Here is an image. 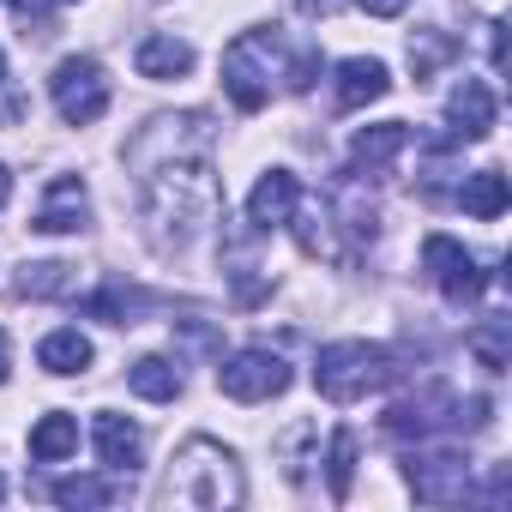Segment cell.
<instances>
[{
  "label": "cell",
  "instance_id": "obj_1",
  "mask_svg": "<svg viewBox=\"0 0 512 512\" xmlns=\"http://www.w3.org/2000/svg\"><path fill=\"white\" fill-rule=\"evenodd\" d=\"M139 193H145V217L157 223V235L187 241L193 229H205L217 217V175L205 151H169V163H145L139 169Z\"/></svg>",
  "mask_w": 512,
  "mask_h": 512
},
{
  "label": "cell",
  "instance_id": "obj_2",
  "mask_svg": "<svg viewBox=\"0 0 512 512\" xmlns=\"http://www.w3.org/2000/svg\"><path fill=\"white\" fill-rule=\"evenodd\" d=\"M163 500H181V506H235L241 500V476H235V458L193 434L175 458H169V476H163Z\"/></svg>",
  "mask_w": 512,
  "mask_h": 512
},
{
  "label": "cell",
  "instance_id": "obj_3",
  "mask_svg": "<svg viewBox=\"0 0 512 512\" xmlns=\"http://www.w3.org/2000/svg\"><path fill=\"white\" fill-rule=\"evenodd\" d=\"M392 380H398V356L380 350V344H326L320 362H314V386L332 404H356V398H368Z\"/></svg>",
  "mask_w": 512,
  "mask_h": 512
},
{
  "label": "cell",
  "instance_id": "obj_4",
  "mask_svg": "<svg viewBox=\"0 0 512 512\" xmlns=\"http://www.w3.org/2000/svg\"><path fill=\"white\" fill-rule=\"evenodd\" d=\"M272 73H278V31H247L223 49V91L241 115L272 103Z\"/></svg>",
  "mask_w": 512,
  "mask_h": 512
},
{
  "label": "cell",
  "instance_id": "obj_5",
  "mask_svg": "<svg viewBox=\"0 0 512 512\" xmlns=\"http://www.w3.org/2000/svg\"><path fill=\"white\" fill-rule=\"evenodd\" d=\"M49 97H55L61 121H73V127H91V121L109 109V79H103V67H97L91 55H73V61H61V67H55V79H49Z\"/></svg>",
  "mask_w": 512,
  "mask_h": 512
},
{
  "label": "cell",
  "instance_id": "obj_6",
  "mask_svg": "<svg viewBox=\"0 0 512 512\" xmlns=\"http://www.w3.org/2000/svg\"><path fill=\"white\" fill-rule=\"evenodd\" d=\"M217 386L235 404H266V398H278L290 386V362L272 356V350H241V356L217 362Z\"/></svg>",
  "mask_w": 512,
  "mask_h": 512
},
{
  "label": "cell",
  "instance_id": "obj_7",
  "mask_svg": "<svg viewBox=\"0 0 512 512\" xmlns=\"http://www.w3.org/2000/svg\"><path fill=\"white\" fill-rule=\"evenodd\" d=\"M422 266H428V278L440 284V296H446L452 308H470V302H482V290H488V272L470 260L452 235H428V241H422Z\"/></svg>",
  "mask_w": 512,
  "mask_h": 512
},
{
  "label": "cell",
  "instance_id": "obj_8",
  "mask_svg": "<svg viewBox=\"0 0 512 512\" xmlns=\"http://www.w3.org/2000/svg\"><path fill=\"white\" fill-rule=\"evenodd\" d=\"M404 482L422 506H452L470 494V464H464V452H410Z\"/></svg>",
  "mask_w": 512,
  "mask_h": 512
},
{
  "label": "cell",
  "instance_id": "obj_9",
  "mask_svg": "<svg viewBox=\"0 0 512 512\" xmlns=\"http://www.w3.org/2000/svg\"><path fill=\"white\" fill-rule=\"evenodd\" d=\"M440 428H458V398L446 386H422L416 398H404V404L386 410V434H398V440H410V434L428 440Z\"/></svg>",
  "mask_w": 512,
  "mask_h": 512
},
{
  "label": "cell",
  "instance_id": "obj_10",
  "mask_svg": "<svg viewBox=\"0 0 512 512\" xmlns=\"http://www.w3.org/2000/svg\"><path fill=\"white\" fill-rule=\"evenodd\" d=\"M85 217H91L85 181H79V175H55L49 193H43V205H37V217H31V229H43V235H73V229H85Z\"/></svg>",
  "mask_w": 512,
  "mask_h": 512
},
{
  "label": "cell",
  "instance_id": "obj_11",
  "mask_svg": "<svg viewBox=\"0 0 512 512\" xmlns=\"http://www.w3.org/2000/svg\"><path fill=\"white\" fill-rule=\"evenodd\" d=\"M296 199H302V181L290 169H272V175H260V187L247 199V223L253 229H278V223L296 217Z\"/></svg>",
  "mask_w": 512,
  "mask_h": 512
},
{
  "label": "cell",
  "instance_id": "obj_12",
  "mask_svg": "<svg viewBox=\"0 0 512 512\" xmlns=\"http://www.w3.org/2000/svg\"><path fill=\"white\" fill-rule=\"evenodd\" d=\"M446 115H452V139H488L494 133V91L482 79H458V91L446 97Z\"/></svg>",
  "mask_w": 512,
  "mask_h": 512
},
{
  "label": "cell",
  "instance_id": "obj_13",
  "mask_svg": "<svg viewBox=\"0 0 512 512\" xmlns=\"http://www.w3.org/2000/svg\"><path fill=\"white\" fill-rule=\"evenodd\" d=\"M133 67H139V79H181V73L193 67V43H181V37L157 31V37H145V43H139Z\"/></svg>",
  "mask_w": 512,
  "mask_h": 512
},
{
  "label": "cell",
  "instance_id": "obj_14",
  "mask_svg": "<svg viewBox=\"0 0 512 512\" xmlns=\"http://www.w3.org/2000/svg\"><path fill=\"white\" fill-rule=\"evenodd\" d=\"M386 91H392V79H386V67H380V61L356 55V61H344V67H338V109H362V103H380Z\"/></svg>",
  "mask_w": 512,
  "mask_h": 512
},
{
  "label": "cell",
  "instance_id": "obj_15",
  "mask_svg": "<svg viewBox=\"0 0 512 512\" xmlns=\"http://www.w3.org/2000/svg\"><path fill=\"white\" fill-rule=\"evenodd\" d=\"M139 452H145V440H139V428L127 422V416H97V458L109 464V470H133L139 464Z\"/></svg>",
  "mask_w": 512,
  "mask_h": 512
},
{
  "label": "cell",
  "instance_id": "obj_16",
  "mask_svg": "<svg viewBox=\"0 0 512 512\" xmlns=\"http://www.w3.org/2000/svg\"><path fill=\"white\" fill-rule=\"evenodd\" d=\"M404 145H410V127H404V121H380V127H368V133H356V151H350V157H356V169L380 175Z\"/></svg>",
  "mask_w": 512,
  "mask_h": 512
},
{
  "label": "cell",
  "instance_id": "obj_17",
  "mask_svg": "<svg viewBox=\"0 0 512 512\" xmlns=\"http://www.w3.org/2000/svg\"><path fill=\"white\" fill-rule=\"evenodd\" d=\"M506 175L500 169H476V175H464V187H458V205L470 211V217H482V223H494L500 211H506Z\"/></svg>",
  "mask_w": 512,
  "mask_h": 512
},
{
  "label": "cell",
  "instance_id": "obj_18",
  "mask_svg": "<svg viewBox=\"0 0 512 512\" xmlns=\"http://www.w3.org/2000/svg\"><path fill=\"white\" fill-rule=\"evenodd\" d=\"M37 362L49 368V374H85L91 368V338L85 332H49L43 344H37Z\"/></svg>",
  "mask_w": 512,
  "mask_h": 512
},
{
  "label": "cell",
  "instance_id": "obj_19",
  "mask_svg": "<svg viewBox=\"0 0 512 512\" xmlns=\"http://www.w3.org/2000/svg\"><path fill=\"white\" fill-rule=\"evenodd\" d=\"M145 308H151V296H145V290H127V284H109L103 296L85 302V314H91V320H109V326H139Z\"/></svg>",
  "mask_w": 512,
  "mask_h": 512
},
{
  "label": "cell",
  "instance_id": "obj_20",
  "mask_svg": "<svg viewBox=\"0 0 512 512\" xmlns=\"http://www.w3.org/2000/svg\"><path fill=\"white\" fill-rule=\"evenodd\" d=\"M73 290H79V266H67V260H43V266H25L19 272V296H31V302L73 296Z\"/></svg>",
  "mask_w": 512,
  "mask_h": 512
},
{
  "label": "cell",
  "instance_id": "obj_21",
  "mask_svg": "<svg viewBox=\"0 0 512 512\" xmlns=\"http://www.w3.org/2000/svg\"><path fill=\"white\" fill-rule=\"evenodd\" d=\"M127 386H133L139 398H151V404H169V398L181 392V374H175V362H163V356H139V362L127 368Z\"/></svg>",
  "mask_w": 512,
  "mask_h": 512
},
{
  "label": "cell",
  "instance_id": "obj_22",
  "mask_svg": "<svg viewBox=\"0 0 512 512\" xmlns=\"http://www.w3.org/2000/svg\"><path fill=\"white\" fill-rule=\"evenodd\" d=\"M73 446H79V422H73L67 410L43 416V422L31 428V458H37V464H55V458H67Z\"/></svg>",
  "mask_w": 512,
  "mask_h": 512
},
{
  "label": "cell",
  "instance_id": "obj_23",
  "mask_svg": "<svg viewBox=\"0 0 512 512\" xmlns=\"http://www.w3.org/2000/svg\"><path fill=\"white\" fill-rule=\"evenodd\" d=\"M470 356L488 368V374H500L506 362H512V320L506 314H494V320H482L476 332H470Z\"/></svg>",
  "mask_w": 512,
  "mask_h": 512
},
{
  "label": "cell",
  "instance_id": "obj_24",
  "mask_svg": "<svg viewBox=\"0 0 512 512\" xmlns=\"http://www.w3.org/2000/svg\"><path fill=\"white\" fill-rule=\"evenodd\" d=\"M55 500H61V506H115V500H127V482L67 476V482H55Z\"/></svg>",
  "mask_w": 512,
  "mask_h": 512
},
{
  "label": "cell",
  "instance_id": "obj_25",
  "mask_svg": "<svg viewBox=\"0 0 512 512\" xmlns=\"http://www.w3.org/2000/svg\"><path fill=\"white\" fill-rule=\"evenodd\" d=\"M452 55H458V43H452L446 31H416V37H410V67H416V85H422V79H434Z\"/></svg>",
  "mask_w": 512,
  "mask_h": 512
},
{
  "label": "cell",
  "instance_id": "obj_26",
  "mask_svg": "<svg viewBox=\"0 0 512 512\" xmlns=\"http://www.w3.org/2000/svg\"><path fill=\"white\" fill-rule=\"evenodd\" d=\"M326 476H332V500H350V476H356V434H350V428H338V434H332Z\"/></svg>",
  "mask_w": 512,
  "mask_h": 512
},
{
  "label": "cell",
  "instance_id": "obj_27",
  "mask_svg": "<svg viewBox=\"0 0 512 512\" xmlns=\"http://www.w3.org/2000/svg\"><path fill=\"white\" fill-rule=\"evenodd\" d=\"M13 19H19V31H25V37H49V31H55L49 0H13Z\"/></svg>",
  "mask_w": 512,
  "mask_h": 512
},
{
  "label": "cell",
  "instance_id": "obj_28",
  "mask_svg": "<svg viewBox=\"0 0 512 512\" xmlns=\"http://www.w3.org/2000/svg\"><path fill=\"white\" fill-rule=\"evenodd\" d=\"M314 79H320V49H302V55L290 61V79H284V85H290V91H308Z\"/></svg>",
  "mask_w": 512,
  "mask_h": 512
},
{
  "label": "cell",
  "instance_id": "obj_29",
  "mask_svg": "<svg viewBox=\"0 0 512 512\" xmlns=\"http://www.w3.org/2000/svg\"><path fill=\"white\" fill-rule=\"evenodd\" d=\"M482 494H488V506H506V494H512V464H494Z\"/></svg>",
  "mask_w": 512,
  "mask_h": 512
},
{
  "label": "cell",
  "instance_id": "obj_30",
  "mask_svg": "<svg viewBox=\"0 0 512 512\" xmlns=\"http://www.w3.org/2000/svg\"><path fill=\"white\" fill-rule=\"evenodd\" d=\"M488 67H494V73H506V25H500V19L488 25Z\"/></svg>",
  "mask_w": 512,
  "mask_h": 512
},
{
  "label": "cell",
  "instance_id": "obj_31",
  "mask_svg": "<svg viewBox=\"0 0 512 512\" xmlns=\"http://www.w3.org/2000/svg\"><path fill=\"white\" fill-rule=\"evenodd\" d=\"M356 7H362V13H374V19H398L410 0H356Z\"/></svg>",
  "mask_w": 512,
  "mask_h": 512
},
{
  "label": "cell",
  "instance_id": "obj_32",
  "mask_svg": "<svg viewBox=\"0 0 512 512\" xmlns=\"http://www.w3.org/2000/svg\"><path fill=\"white\" fill-rule=\"evenodd\" d=\"M7 193H13V175H7V163H0V205H7Z\"/></svg>",
  "mask_w": 512,
  "mask_h": 512
},
{
  "label": "cell",
  "instance_id": "obj_33",
  "mask_svg": "<svg viewBox=\"0 0 512 512\" xmlns=\"http://www.w3.org/2000/svg\"><path fill=\"white\" fill-rule=\"evenodd\" d=\"M0 380H7V332H0Z\"/></svg>",
  "mask_w": 512,
  "mask_h": 512
},
{
  "label": "cell",
  "instance_id": "obj_34",
  "mask_svg": "<svg viewBox=\"0 0 512 512\" xmlns=\"http://www.w3.org/2000/svg\"><path fill=\"white\" fill-rule=\"evenodd\" d=\"M0 85H7V61H0Z\"/></svg>",
  "mask_w": 512,
  "mask_h": 512
},
{
  "label": "cell",
  "instance_id": "obj_35",
  "mask_svg": "<svg viewBox=\"0 0 512 512\" xmlns=\"http://www.w3.org/2000/svg\"><path fill=\"white\" fill-rule=\"evenodd\" d=\"M0 494H7V482H0Z\"/></svg>",
  "mask_w": 512,
  "mask_h": 512
}]
</instances>
